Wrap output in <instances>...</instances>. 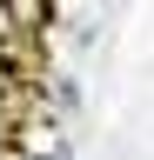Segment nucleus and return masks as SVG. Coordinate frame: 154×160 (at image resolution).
Listing matches in <instances>:
<instances>
[{
	"label": "nucleus",
	"instance_id": "obj_1",
	"mask_svg": "<svg viewBox=\"0 0 154 160\" xmlns=\"http://www.w3.org/2000/svg\"><path fill=\"white\" fill-rule=\"evenodd\" d=\"M54 20V0H7V40H40Z\"/></svg>",
	"mask_w": 154,
	"mask_h": 160
}]
</instances>
